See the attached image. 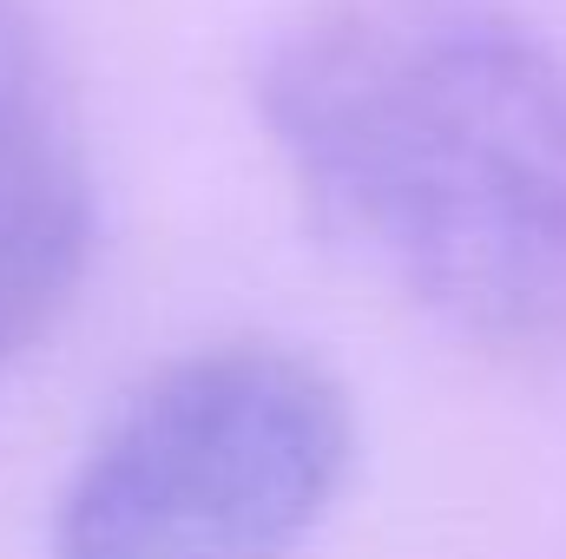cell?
Listing matches in <instances>:
<instances>
[{
	"label": "cell",
	"instance_id": "3",
	"mask_svg": "<svg viewBox=\"0 0 566 559\" xmlns=\"http://www.w3.org/2000/svg\"><path fill=\"white\" fill-rule=\"evenodd\" d=\"M86 264V139L33 0H0V376L66 316Z\"/></svg>",
	"mask_w": 566,
	"mask_h": 559
},
{
	"label": "cell",
	"instance_id": "2",
	"mask_svg": "<svg viewBox=\"0 0 566 559\" xmlns=\"http://www.w3.org/2000/svg\"><path fill=\"white\" fill-rule=\"evenodd\" d=\"M343 382L290 342L165 362L86 447L53 559H296L349 481Z\"/></svg>",
	"mask_w": 566,
	"mask_h": 559
},
{
	"label": "cell",
	"instance_id": "1",
	"mask_svg": "<svg viewBox=\"0 0 566 559\" xmlns=\"http://www.w3.org/2000/svg\"><path fill=\"white\" fill-rule=\"evenodd\" d=\"M310 224L494 356L566 369V46L481 0H323L258 66Z\"/></svg>",
	"mask_w": 566,
	"mask_h": 559
}]
</instances>
